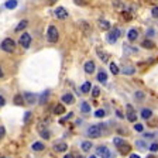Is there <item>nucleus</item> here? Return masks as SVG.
I'll return each instance as SVG.
<instances>
[{
	"instance_id": "obj_2",
	"label": "nucleus",
	"mask_w": 158,
	"mask_h": 158,
	"mask_svg": "<svg viewBox=\"0 0 158 158\" xmlns=\"http://www.w3.org/2000/svg\"><path fill=\"white\" fill-rule=\"evenodd\" d=\"M0 48L3 49V51H6V52H13L14 49H16V43H14L11 38H6L2 41Z\"/></svg>"
},
{
	"instance_id": "obj_17",
	"label": "nucleus",
	"mask_w": 158,
	"mask_h": 158,
	"mask_svg": "<svg viewBox=\"0 0 158 158\" xmlns=\"http://www.w3.org/2000/svg\"><path fill=\"white\" fill-rule=\"evenodd\" d=\"M13 102H14V105H17V106H23L24 105V99H23V96L20 95V93H17V95L14 96Z\"/></svg>"
},
{
	"instance_id": "obj_31",
	"label": "nucleus",
	"mask_w": 158,
	"mask_h": 158,
	"mask_svg": "<svg viewBox=\"0 0 158 158\" xmlns=\"http://www.w3.org/2000/svg\"><path fill=\"white\" fill-rule=\"evenodd\" d=\"M33 118V113L31 112H26V114H24V123H30V120Z\"/></svg>"
},
{
	"instance_id": "obj_22",
	"label": "nucleus",
	"mask_w": 158,
	"mask_h": 158,
	"mask_svg": "<svg viewBox=\"0 0 158 158\" xmlns=\"http://www.w3.org/2000/svg\"><path fill=\"white\" fill-rule=\"evenodd\" d=\"M62 113H65V106L64 105H56L54 107V114H62Z\"/></svg>"
},
{
	"instance_id": "obj_41",
	"label": "nucleus",
	"mask_w": 158,
	"mask_h": 158,
	"mask_svg": "<svg viewBox=\"0 0 158 158\" xmlns=\"http://www.w3.org/2000/svg\"><path fill=\"white\" fill-rule=\"evenodd\" d=\"M4 134H6V128H4V127H0V140L4 137Z\"/></svg>"
},
{
	"instance_id": "obj_19",
	"label": "nucleus",
	"mask_w": 158,
	"mask_h": 158,
	"mask_svg": "<svg viewBox=\"0 0 158 158\" xmlns=\"http://www.w3.org/2000/svg\"><path fill=\"white\" fill-rule=\"evenodd\" d=\"M17 4H19V3H17V0H7L4 6H6V9L13 10V9H16V7H17Z\"/></svg>"
},
{
	"instance_id": "obj_45",
	"label": "nucleus",
	"mask_w": 158,
	"mask_h": 158,
	"mask_svg": "<svg viewBox=\"0 0 158 158\" xmlns=\"http://www.w3.org/2000/svg\"><path fill=\"white\" fill-rule=\"evenodd\" d=\"M130 158H140L137 154H130Z\"/></svg>"
},
{
	"instance_id": "obj_32",
	"label": "nucleus",
	"mask_w": 158,
	"mask_h": 158,
	"mask_svg": "<svg viewBox=\"0 0 158 158\" xmlns=\"http://www.w3.org/2000/svg\"><path fill=\"white\" fill-rule=\"evenodd\" d=\"M113 6H114L116 9H123V2H120V0H113Z\"/></svg>"
},
{
	"instance_id": "obj_27",
	"label": "nucleus",
	"mask_w": 158,
	"mask_h": 158,
	"mask_svg": "<svg viewBox=\"0 0 158 158\" xmlns=\"http://www.w3.org/2000/svg\"><path fill=\"white\" fill-rule=\"evenodd\" d=\"M81 147H82L83 151H89V150L92 148V143L90 141H83L82 144H81Z\"/></svg>"
},
{
	"instance_id": "obj_35",
	"label": "nucleus",
	"mask_w": 158,
	"mask_h": 158,
	"mask_svg": "<svg viewBox=\"0 0 158 158\" xmlns=\"http://www.w3.org/2000/svg\"><path fill=\"white\" fill-rule=\"evenodd\" d=\"M134 128H135V131H138V133H141L143 130H144V127H143V124H140V123H137V124L134 126Z\"/></svg>"
},
{
	"instance_id": "obj_26",
	"label": "nucleus",
	"mask_w": 158,
	"mask_h": 158,
	"mask_svg": "<svg viewBox=\"0 0 158 158\" xmlns=\"http://www.w3.org/2000/svg\"><path fill=\"white\" fill-rule=\"evenodd\" d=\"M81 112L82 113H89L90 112V106L88 105V102H82V105H81Z\"/></svg>"
},
{
	"instance_id": "obj_49",
	"label": "nucleus",
	"mask_w": 158,
	"mask_h": 158,
	"mask_svg": "<svg viewBox=\"0 0 158 158\" xmlns=\"http://www.w3.org/2000/svg\"><path fill=\"white\" fill-rule=\"evenodd\" d=\"M147 158H155V157H152V155H150V157H147Z\"/></svg>"
},
{
	"instance_id": "obj_39",
	"label": "nucleus",
	"mask_w": 158,
	"mask_h": 158,
	"mask_svg": "<svg viewBox=\"0 0 158 158\" xmlns=\"http://www.w3.org/2000/svg\"><path fill=\"white\" fill-rule=\"evenodd\" d=\"M150 150H151L152 152H157V150H158V144H157V143H154V144L150 147Z\"/></svg>"
},
{
	"instance_id": "obj_7",
	"label": "nucleus",
	"mask_w": 158,
	"mask_h": 158,
	"mask_svg": "<svg viewBox=\"0 0 158 158\" xmlns=\"http://www.w3.org/2000/svg\"><path fill=\"white\" fill-rule=\"evenodd\" d=\"M52 148H54V151H56V152H64L68 150V144L65 141H56V143H54Z\"/></svg>"
},
{
	"instance_id": "obj_34",
	"label": "nucleus",
	"mask_w": 158,
	"mask_h": 158,
	"mask_svg": "<svg viewBox=\"0 0 158 158\" xmlns=\"http://www.w3.org/2000/svg\"><path fill=\"white\" fill-rule=\"evenodd\" d=\"M123 143H124V140H123V138H120V137H116V138H114V144L117 145V147H120Z\"/></svg>"
},
{
	"instance_id": "obj_28",
	"label": "nucleus",
	"mask_w": 158,
	"mask_h": 158,
	"mask_svg": "<svg viewBox=\"0 0 158 158\" xmlns=\"http://www.w3.org/2000/svg\"><path fill=\"white\" fill-rule=\"evenodd\" d=\"M90 88H92V86H90V82H85L82 86H81V90H82L83 93H88L89 90H90Z\"/></svg>"
},
{
	"instance_id": "obj_10",
	"label": "nucleus",
	"mask_w": 158,
	"mask_h": 158,
	"mask_svg": "<svg viewBox=\"0 0 158 158\" xmlns=\"http://www.w3.org/2000/svg\"><path fill=\"white\" fill-rule=\"evenodd\" d=\"M96 54H98V55H99V58L102 59L103 62H109V58H110V55H109L107 52H105L103 49L98 48V49H96Z\"/></svg>"
},
{
	"instance_id": "obj_42",
	"label": "nucleus",
	"mask_w": 158,
	"mask_h": 158,
	"mask_svg": "<svg viewBox=\"0 0 158 158\" xmlns=\"http://www.w3.org/2000/svg\"><path fill=\"white\" fill-rule=\"evenodd\" d=\"M4 105H6V100H4L3 96H0V107H2V106H4Z\"/></svg>"
},
{
	"instance_id": "obj_37",
	"label": "nucleus",
	"mask_w": 158,
	"mask_h": 158,
	"mask_svg": "<svg viewBox=\"0 0 158 158\" xmlns=\"http://www.w3.org/2000/svg\"><path fill=\"white\" fill-rule=\"evenodd\" d=\"M41 135H43L45 140H49V131H47V130H43V131H41Z\"/></svg>"
},
{
	"instance_id": "obj_30",
	"label": "nucleus",
	"mask_w": 158,
	"mask_h": 158,
	"mask_svg": "<svg viewBox=\"0 0 158 158\" xmlns=\"http://www.w3.org/2000/svg\"><path fill=\"white\" fill-rule=\"evenodd\" d=\"M134 72H135V69L131 68V66H128V68H124V69H123V73H126V75H133Z\"/></svg>"
},
{
	"instance_id": "obj_25",
	"label": "nucleus",
	"mask_w": 158,
	"mask_h": 158,
	"mask_svg": "<svg viewBox=\"0 0 158 158\" xmlns=\"http://www.w3.org/2000/svg\"><path fill=\"white\" fill-rule=\"evenodd\" d=\"M109 66H110V72H112L113 75H117V73L120 72V69H118V66L116 65L114 62H110V65H109Z\"/></svg>"
},
{
	"instance_id": "obj_38",
	"label": "nucleus",
	"mask_w": 158,
	"mask_h": 158,
	"mask_svg": "<svg viewBox=\"0 0 158 158\" xmlns=\"http://www.w3.org/2000/svg\"><path fill=\"white\" fill-rule=\"evenodd\" d=\"M135 144H137L138 147L141 148V150H144V148H145V143H144V141H141V140H138V141L135 143Z\"/></svg>"
},
{
	"instance_id": "obj_9",
	"label": "nucleus",
	"mask_w": 158,
	"mask_h": 158,
	"mask_svg": "<svg viewBox=\"0 0 158 158\" xmlns=\"http://www.w3.org/2000/svg\"><path fill=\"white\" fill-rule=\"evenodd\" d=\"M127 118H128V122H131V123H134L135 120H137V114H135V110L133 109V106L131 105H127Z\"/></svg>"
},
{
	"instance_id": "obj_11",
	"label": "nucleus",
	"mask_w": 158,
	"mask_h": 158,
	"mask_svg": "<svg viewBox=\"0 0 158 158\" xmlns=\"http://www.w3.org/2000/svg\"><path fill=\"white\" fill-rule=\"evenodd\" d=\"M127 38H128V41H135V40L138 38V31H137L135 28L128 30V33H127Z\"/></svg>"
},
{
	"instance_id": "obj_24",
	"label": "nucleus",
	"mask_w": 158,
	"mask_h": 158,
	"mask_svg": "<svg viewBox=\"0 0 158 158\" xmlns=\"http://www.w3.org/2000/svg\"><path fill=\"white\" fill-rule=\"evenodd\" d=\"M27 26H28V21H27V20H23V21H20V23L17 24L16 31H21V30H24Z\"/></svg>"
},
{
	"instance_id": "obj_8",
	"label": "nucleus",
	"mask_w": 158,
	"mask_h": 158,
	"mask_svg": "<svg viewBox=\"0 0 158 158\" xmlns=\"http://www.w3.org/2000/svg\"><path fill=\"white\" fill-rule=\"evenodd\" d=\"M96 154H98L100 158H110V150H107L106 147L100 145V147L96 148Z\"/></svg>"
},
{
	"instance_id": "obj_46",
	"label": "nucleus",
	"mask_w": 158,
	"mask_h": 158,
	"mask_svg": "<svg viewBox=\"0 0 158 158\" xmlns=\"http://www.w3.org/2000/svg\"><path fill=\"white\" fill-rule=\"evenodd\" d=\"M47 2H48V4H52V3H55L56 0H47Z\"/></svg>"
},
{
	"instance_id": "obj_18",
	"label": "nucleus",
	"mask_w": 158,
	"mask_h": 158,
	"mask_svg": "<svg viewBox=\"0 0 158 158\" xmlns=\"http://www.w3.org/2000/svg\"><path fill=\"white\" fill-rule=\"evenodd\" d=\"M62 102L65 103V105H71V103L73 102V96L71 95V93H65V95L62 96Z\"/></svg>"
},
{
	"instance_id": "obj_5",
	"label": "nucleus",
	"mask_w": 158,
	"mask_h": 158,
	"mask_svg": "<svg viewBox=\"0 0 158 158\" xmlns=\"http://www.w3.org/2000/svg\"><path fill=\"white\" fill-rule=\"evenodd\" d=\"M20 45L26 49L30 48V45H31V35L28 33H24L23 35L20 37Z\"/></svg>"
},
{
	"instance_id": "obj_6",
	"label": "nucleus",
	"mask_w": 158,
	"mask_h": 158,
	"mask_svg": "<svg viewBox=\"0 0 158 158\" xmlns=\"http://www.w3.org/2000/svg\"><path fill=\"white\" fill-rule=\"evenodd\" d=\"M54 14H55V17L58 20H65L68 17V11L65 10V7H56Z\"/></svg>"
},
{
	"instance_id": "obj_33",
	"label": "nucleus",
	"mask_w": 158,
	"mask_h": 158,
	"mask_svg": "<svg viewBox=\"0 0 158 158\" xmlns=\"http://www.w3.org/2000/svg\"><path fill=\"white\" fill-rule=\"evenodd\" d=\"M92 95H93V98H98V96L100 95V89H99L98 86H95V88L92 89Z\"/></svg>"
},
{
	"instance_id": "obj_12",
	"label": "nucleus",
	"mask_w": 158,
	"mask_h": 158,
	"mask_svg": "<svg viewBox=\"0 0 158 158\" xmlns=\"http://www.w3.org/2000/svg\"><path fill=\"white\" fill-rule=\"evenodd\" d=\"M98 24L102 30H110V27H112L110 26V21H107V20H105V19H99Z\"/></svg>"
},
{
	"instance_id": "obj_23",
	"label": "nucleus",
	"mask_w": 158,
	"mask_h": 158,
	"mask_svg": "<svg viewBox=\"0 0 158 158\" xmlns=\"http://www.w3.org/2000/svg\"><path fill=\"white\" fill-rule=\"evenodd\" d=\"M98 81L99 82H102V83H105L106 81H107V73H106L105 71H100V72L98 73Z\"/></svg>"
},
{
	"instance_id": "obj_1",
	"label": "nucleus",
	"mask_w": 158,
	"mask_h": 158,
	"mask_svg": "<svg viewBox=\"0 0 158 158\" xmlns=\"http://www.w3.org/2000/svg\"><path fill=\"white\" fill-rule=\"evenodd\" d=\"M47 38H48L49 43H56L59 38V34H58V28L55 26H49L48 27V31H47Z\"/></svg>"
},
{
	"instance_id": "obj_13",
	"label": "nucleus",
	"mask_w": 158,
	"mask_h": 158,
	"mask_svg": "<svg viewBox=\"0 0 158 158\" xmlns=\"http://www.w3.org/2000/svg\"><path fill=\"white\" fill-rule=\"evenodd\" d=\"M95 62L93 61H88V62L85 64V72L86 73H93L95 72Z\"/></svg>"
},
{
	"instance_id": "obj_40",
	"label": "nucleus",
	"mask_w": 158,
	"mask_h": 158,
	"mask_svg": "<svg viewBox=\"0 0 158 158\" xmlns=\"http://www.w3.org/2000/svg\"><path fill=\"white\" fill-rule=\"evenodd\" d=\"M151 14H152V17H155V19H157V17H158V9H157V6H155L154 9H152Z\"/></svg>"
},
{
	"instance_id": "obj_20",
	"label": "nucleus",
	"mask_w": 158,
	"mask_h": 158,
	"mask_svg": "<svg viewBox=\"0 0 158 158\" xmlns=\"http://www.w3.org/2000/svg\"><path fill=\"white\" fill-rule=\"evenodd\" d=\"M118 148H120V152H122L123 155H124V154H128V152H130V150H131V147H130L128 144H126V143H123V144L120 145Z\"/></svg>"
},
{
	"instance_id": "obj_43",
	"label": "nucleus",
	"mask_w": 158,
	"mask_h": 158,
	"mask_svg": "<svg viewBox=\"0 0 158 158\" xmlns=\"http://www.w3.org/2000/svg\"><path fill=\"white\" fill-rule=\"evenodd\" d=\"M116 114H117V117L123 118V114H122V112H120V110H117V112H116Z\"/></svg>"
},
{
	"instance_id": "obj_36",
	"label": "nucleus",
	"mask_w": 158,
	"mask_h": 158,
	"mask_svg": "<svg viewBox=\"0 0 158 158\" xmlns=\"http://www.w3.org/2000/svg\"><path fill=\"white\" fill-rule=\"evenodd\" d=\"M135 98H137L138 100H143V99H144V93L138 90V92H135Z\"/></svg>"
},
{
	"instance_id": "obj_16",
	"label": "nucleus",
	"mask_w": 158,
	"mask_h": 158,
	"mask_svg": "<svg viewBox=\"0 0 158 158\" xmlns=\"http://www.w3.org/2000/svg\"><path fill=\"white\" fill-rule=\"evenodd\" d=\"M44 148H45V145L40 141H35L33 145H31V150H34V151H43Z\"/></svg>"
},
{
	"instance_id": "obj_14",
	"label": "nucleus",
	"mask_w": 158,
	"mask_h": 158,
	"mask_svg": "<svg viewBox=\"0 0 158 158\" xmlns=\"http://www.w3.org/2000/svg\"><path fill=\"white\" fill-rule=\"evenodd\" d=\"M24 98H26V102L28 105H34L37 100V96L34 93H24Z\"/></svg>"
},
{
	"instance_id": "obj_44",
	"label": "nucleus",
	"mask_w": 158,
	"mask_h": 158,
	"mask_svg": "<svg viewBox=\"0 0 158 158\" xmlns=\"http://www.w3.org/2000/svg\"><path fill=\"white\" fill-rule=\"evenodd\" d=\"M64 158H75V157H73L72 154H66V155H65V157H64Z\"/></svg>"
},
{
	"instance_id": "obj_3",
	"label": "nucleus",
	"mask_w": 158,
	"mask_h": 158,
	"mask_svg": "<svg viewBox=\"0 0 158 158\" xmlns=\"http://www.w3.org/2000/svg\"><path fill=\"white\" fill-rule=\"evenodd\" d=\"M86 134L90 138H98L99 135L102 134V128H100V126H90V127L88 128Z\"/></svg>"
},
{
	"instance_id": "obj_47",
	"label": "nucleus",
	"mask_w": 158,
	"mask_h": 158,
	"mask_svg": "<svg viewBox=\"0 0 158 158\" xmlns=\"http://www.w3.org/2000/svg\"><path fill=\"white\" fill-rule=\"evenodd\" d=\"M3 76V71H2V66H0V78Z\"/></svg>"
},
{
	"instance_id": "obj_50",
	"label": "nucleus",
	"mask_w": 158,
	"mask_h": 158,
	"mask_svg": "<svg viewBox=\"0 0 158 158\" xmlns=\"http://www.w3.org/2000/svg\"><path fill=\"white\" fill-rule=\"evenodd\" d=\"M0 158H4V157H0Z\"/></svg>"
},
{
	"instance_id": "obj_48",
	"label": "nucleus",
	"mask_w": 158,
	"mask_h": 158,
	"mask_svg": "<svg viewBox=\"0 0 158 158\" xmlns=\"http://www.w3.org/2000/svg\"><path fill=\"white\" fill-rule=\"evenodd\" d=\"M89 158H98V157H96V155H92V157H89Z\"/></svg>"
},
{
	"instance_id": "obj_15",
	"label": "nucleus",
	"mask_w": 158,
	"mask_h": 158,
	"mask_svg": "<svg viewBox=\"0 0 158 158\" xmlns=\"http://www.w3.org/2000/svg\"><path fill=\"white\" fill-rule=\"evenodd\" d=\"M141 47H144V48H147V49H152L155 47V44H154V41H151V40H144L141 43Z\"/></svg>"
},
{
	"instance_id": "obj_29",
	"label": "nucleus",
	"mask_w": 158,
	"mask_h": 158,
	"mask_svg": "<svg viewBox=\"0 0 158 158\" xmlns=\"http://www.w3.org/2000/svg\"><path fill=\"white\" fill-rule=\"evenodd\" d=\"M105 114H106V112L105 110H103V109H98V110H96L95 112V116L98 118H102V117H105Z\"/></svg>"
},
{
	"instance_id": "obj_21",
	"label": "nucleus",
	"mask_w": 158,
	"mask_h": 158,
	"mask_svg": "<svg viewBox=\"0 0 158 158\" xmlns=\"http://www.w3.org/2000/svg\"><path fill=\"white\" fill-rule=\"evenodd\" d=\"M151 116H152V112L150 110V109H143L141 110V117L144 118V120H148Z\"/></svg>"
},
{
	"instance_id": "obj_4",
	"label": "nucleus",
	"mask_w": 158,
	"mask_h": 158,
	"mask_svg": "<svg viewBox=\"0 0 158 158\" xmlns=\"http://www.w3.org/2000/svg\"><path fill=\"white\" fill-rule=\"evenodd\" d=\"M118 37H122V30L120 28H113L112 31L109 33V35H107V43L114 44L116 41H117Z\"/></svg>"
}]
</instances>
